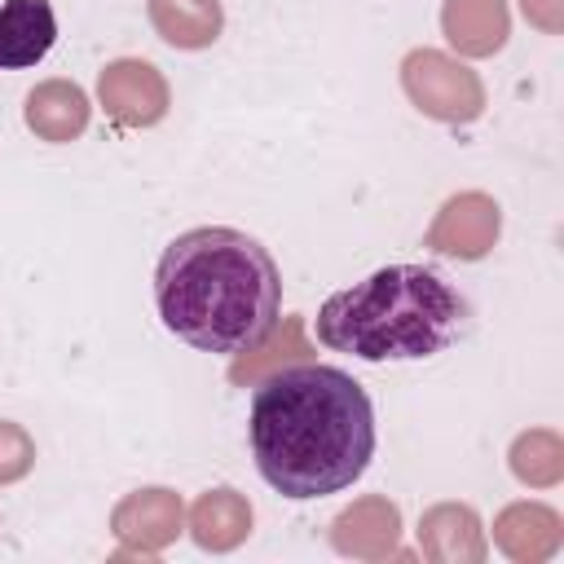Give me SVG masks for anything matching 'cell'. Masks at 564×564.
<instances>
[{"instance_id":"1","label":"cell","mask_w":564,"mask_h":564,"mask_svg":"<svg viewBox=\"0 0 564 564\" xmlns=\"http://www.w3.org/2000/svg\"><path fill=\"white\" fill-rule=\"evenodd\" d=\"M251 454L282 498H326L348 489L375 454V410L366 388L339 366H286L251 397Z\"/></svg>"},{"instance_id":"2","label":"cell","mask_w":564,"mask_h":564,"mask_svg":"<svg viewBox=\"0 0 564 564\" xmlns=\"http://www.w3.org/2000/svg\"><path fill=\"white\" fill-rule=\"evenodd\" d=\"M154 304L176 339L198 352L234 357L273 335L282 273L251 234L203 225L163 247L154 269Z\"/></svg>"},{"instance_id":"3","label":"cell","mask_w":564,"mask_h":564,"mask_svg":"<svg viewBox=\"0 0 564 564\" xmlns=\"http://www.w3.org/2000/svg\"><path fill=\"white\" fill-rule=\"evenodd\" d=\"M467 322L463 295L423 264H388L326 295L317 339L361 361H423L445 352Z\"/></svg>"},{"instance_id":"4","label":"cell","mask_w":564,"mask_h":564,"mask_svg":"<svg viewBox=\"0 0 564 564\" xmlns=\"http://www.w3.org/2000/svg\"><path fill=\"white\" fill-rule=\"evenodd\" d=\"M401 88L410 106L436 123H476L485 115L480 75L441 48H410L401 57Z\"/></svg>"},{"instance_id":"5","label":"cell","mask_w":564,"mask_h":564,"mask_svg":"<svg viewBox=\"0 0 564 564\" xmlns=\"http://www.w3.org/2000/svg\"><path fill=\"white\" fill-rule=\"evenodd\" d=\"M97 106L106 110V119L119 132H137V128L163 123V115L172 106V88H167V79L154 62L115 57L97 75Z\"/></svg>"},{"instance_id":"6","label":"cell","mask_w":564,"mask_h":564,"mask_svg":"<svg viewBox=\"0 0 564 564\" xmlns=\"http://www.w3.org/2000/svg\"><path fill=\"white\" fill-rule=\"evenodd\" d=\"M110 533L119 538L123 551L159 555V551H167L185 533V502H181L176 489H163V485L132 489V494H123L115 502Z\"/></svg>"},{"instance_id":"7","label":"cell","mask_w":564,"mask_h":564,"mask_svg":"<svg viewBox=\"0 0 564 564\" xmlns=\"http://www.w3.org/2000/svg\"><path fill=\"white\" fill-rule=\"evenodd\" d=\"M498 229H502L498 203L480 189H463V194L445 198V207L436 212L423 247H432L436 256H449V260H480V256L494 251Z\"/></svg>"},{"instance_id":"8","label":"cell","mask_w":564,"mask_h":564,"mask_svg":"<svg viewBox=\"0 0 564 564\" xmlns=\"http://www.w3.org/2000/svg\"><path fill=\"white\" fill-rule=\"evenodd\" d=\"M22 119L40 141L66 145L88 132L93 101L75 79H40L22 101Z\"/></svg>"},{"instance_id":"9","label":"cell","mask_w":564,"mask_h":564,"mask_svg":"<svg viewBox=\"0 0 564 564\" xmlns=\"http://www.w3.org/2000/svg\"><path fill=\"white\" fill-rule=\"evenodd\" d=\"M419 551L436 564H480L489 542L467 502H436L419 520Z\"/></svg>"},{"instance_id":"10","label":"cell","mask_w":564,"mask_h":564,"mask_svg":"<svg viewBox=\"0 0 564 564\" xmlns=\"http://www.w3.org/2000/svg\"><path fill=\"white\" fill-rule=\"evenodd\" d=\"M441 31L458 57H494L511 35L507 0H441Z\"/></svg>"},{"instance_id":"11","label":"cell","mask_w":564,"mask_h":564,"mask_svg":"<svg viewBox=\"0 0 564 564\" xmlns=\"http://www.w3.org/2000/svg\"><path fill=\"white\" fill-rule=\"evenodd\" d=\"M494 542L516 564H542L560 551L564 524L546 502H511L494 520Z\"/></svg>"},{"instance_id":"12","label":"cell","mask_w":564,"mask_h":564,"mask_svg":"<svg viewBox=\"0 0 564 564\" xmlns=\"http://www.w3.org/2000/svg\"><path fill=\"white\" fill-rule=\"evenodd\" d=\"M401 538V511L388 498H361L352 507H344L330 524V542L339 555H357V560H383L397 551Z\"/></svg>"},{"instance_id":"13","label":"cell","mask_w":564,"mask_h":564,"mask_svg":"<svg viewBox=\"0 0 564 564\" xmlns=\"http://www.w3.org/2000/svg\"><path fill=\"white\" fill-rule=\"evenodd\" d=\"M57 40L48 0H0V70L35 66Z\"/></svg>"},{"instance_id":"14","label":"cell","mask_w":564,"mask_h":564,"mask_svg":"<svg viewBox=\"0 0 564 564\" xmlns=\"http://www.w3.org/2000/svg\"><path fill=\"white\" fill-rule=\"evenodd\" d=\"M185 520H189V538L212 555H225L251 538V502L229 485L198 494Z\"/></svg>"},{"instance_id":"15","label":"cell","mask_w":564,"mask_h":564,"mask_svg":"<svg viewBox=\"0 0 564 564\" xmlns=\"http://www.w3.org/2000/svg\"><path fill=\"white\" fill-rule=\"evenodd\" d=\"M145 13H150L154 35L185 53L212 48L225 31L220 0H145Z\"/></svg>"},{"instance_id":"16","label":"cell","mask_w":564,"mask_h":564,"mask_svg":"<svg viewBox=\"0 0 564 564\" xmlns=\"http://www.w3.org/2000/svg\"><path fill=\"white\" fill-rule=\"evenodd\" d=\"M511 471L516 480L533 485V489H546L564 476V441L546 427H533V432H520L511 441Z\"/></svg>"},{"instance_id":"17","label":"cell","mask_w":564,"mask_h":564,"mask_svg":"<svg viewBox=\"0 0 564 564\" xmlns=\"http://www.w3.org/2000/svg\"><path fill=\"white\" fill-rule=\"evenodd\" d=\"M35 467V441L22 423L0 419V485H18Z\"/></svg>"},{"instance_id":"18","label":"cell","mask_w":564,"mask_h":564,"mask_svg":"<svg viewBox=\"0 0 564 564\" xmlns=\"http://www.w3.org/2000/svg\"><path fill=\"white\" fill-rule=\"evenodd\" d=\"M560 4H564V0H520L524 18H529L533 26H542V31H560Z\"/></svg>"}]
</instances>
